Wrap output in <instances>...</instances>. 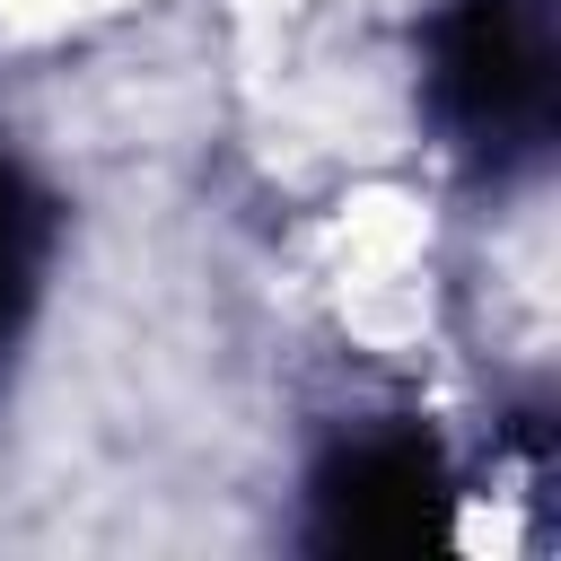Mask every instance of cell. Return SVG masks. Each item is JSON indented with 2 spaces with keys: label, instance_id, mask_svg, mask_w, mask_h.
Masks as SVG:
<instances>
[{
  "label": "cell",
  "instance_id": "6da1fadb",
  "mask_svg": "<svg viewBox=\"0 0 561 561\" xmlns=\"http://www.w3.org/2000/svg\"><path fill=\"white\" fill-rule=\"evenodd\" d=\"M430 96L473 167H543L561 131V0H447L430 26Z\"/></svg>",
  "mask_w": 561,
  "mask_h": 561
},
{
  "label": "cell",
  "instance_id": "7a4b0ae2",
  "mask_svg": "<svg viewBox=\"0 0 561 561\" xmlns=\"http://www.w3.org/2000/svg\"><path fill=\"white\" fill-rule=\"evenodd\" d=\"M456 535V473L430 430H368L342 438L307 482V543L342 561H403L447 552Z\"/></svg>",
  "mask_w": 561,
  "mask_h": 561
},
{
  "label": "cell",
  "instance_id": "3957f363",
  "mask_svg": "<svg viewBox=\"0 0 561 561\" xmlns=\"http://www.w3.org/2000/svg\"><path fill=\"white\" fill-rule=\"evenodd\" d=\"M44 245H53V202L18 175V158H0V333H9V324L26 316V298H35Z\"/></svg>",
  "mask_w": 561,
  "mask_h": 561
}]
</instances>
